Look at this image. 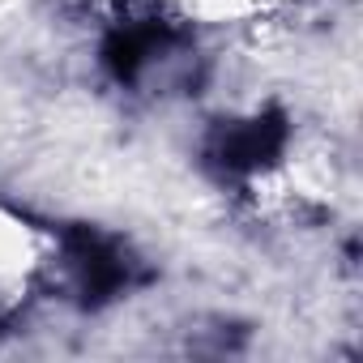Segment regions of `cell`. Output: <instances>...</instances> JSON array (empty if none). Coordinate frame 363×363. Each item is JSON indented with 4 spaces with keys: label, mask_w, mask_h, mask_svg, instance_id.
<instances>
[{
    "label": "cell",
    "mask_w": 363,
    "mask_h": 363,
    "mask_svg": "<svg viewBox=\"0 0 363 363\" xmlns=\"http://www.w3.org/2000/svg\"><path fill=\"white\" fill-rule=\"evenodd\" d=\"M35 231L0 218V325H9L18 316V308L26 303L39 269L48 265L35 248Z\"/></svg>",
    "instance_id": "cell-1"
}]
</instances>
